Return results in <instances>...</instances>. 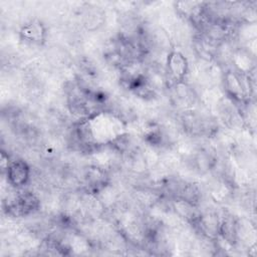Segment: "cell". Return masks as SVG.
I'll return each instance as SVG.
<instances>
[{"label": "cell", "mask_w": 257, "mask_h": 257, "mask_svg": "<svg viewBox=\"0 0 257 257\" xmlns=\"http://www.w3.org/2000/svg\"><path fill=\"white\" fill-rule=\"evenodd\" d=\"M39 207V200L34 194L23 191L14 196L7 205V212L15 217L26 216L36 211Z\"/></svg>", "instance_id": "1"}, {"label": "cell", "mask_w": 257, "mask_h": 257, "mask_svg": "<svg viewBox=\"0 0 257 257\" xmlns=\"http://www.w3.org/2000/svg\"><path fill=\"white\" fill-rule=\"evenodd\" d=\"M5 172L7 182L14 188L25 186L30 178V168L27 163L21 159L10 161Z\"/></svg>", "instance_id": "2"}, {"label": "cell", "mask_w": 257, "mask_h": 257, "mask_svg": "<svg viewBox=\"0 0 257 257\" xmlns=\"http://www.w3.org/2000/svg\"><path fill=\"white\" fill-rule=\"evenodd\" d=\"M167 70L175 84L184 81L188 72L186 57L179 51H172L167 57Z\"/></svg>", "instance_id": "3"}, {"label": "cell", "mask_w": 257, "mask_h": 257, "mask_svg": "<svg viewBox=\"0 0 257 257\" xmlns=\"http://www.w3.org/2000/svg\"><path fill=\"white\" fill-rule=\"evenodd\" d=\"M20 37L24 42L41 45L45 39V28L39 20H31L20 29Z\"/></svg>", "instance_id": "4"}]
</instances>
